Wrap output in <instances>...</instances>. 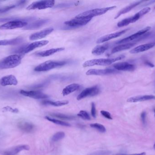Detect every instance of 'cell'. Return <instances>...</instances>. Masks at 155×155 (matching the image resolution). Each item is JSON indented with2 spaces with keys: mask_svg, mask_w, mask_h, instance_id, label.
<instances>
[{
  "mask_svg": "<svg viewBox=\"0 0 155 155\" xmlns=\"http://www.w3.org/2000/svg\"><path fill=\"white\" fill-rule=\"evenodd\" d=\"M28 19L23 18H2L0 22H7L0 26L1 30H12L16 28H23L27 25Z\"/></svg>",
  "mask_w": 155,
  "mask_h": 155,
  "instance_id": "obj_1",
  "label": "cell"
},
{
  "mask_svg": "<svg viewBox=\"0 0 155 155\" xmlns=\"http://www.w3.org/2000/svg\"><path fill=\"white\" fill-rule=\"evenodd\" d=\"M21 57L18 55L7 56L0 61V69L15 68L21 64Z\"/></svg>",
  "mask_w": 155,
  "mask_h": 155,
  "instance_id": "obj_2",
  "label": "cell"
},
{
  "mask_svg": "<svg viewBox=\"0 0 155 155\" xmlns=\"http://www.w3.org/2000/svg\"><path fill=\"white\" fill-rule=\"evenodd\" d=\"M125 56L121 55L118 57L114 58H107V59H93L86 61L83 64V66L84 67H90L95 65L108 66L112 64L114 62L120 61L125 58Z\"/></svg>",
  "mask_w": 155,
  "mask_h": 155,
  "instance_id": "obj_3",
  "label": "cell"
},
{
  "mask_svg": "<svg viewBox=\"0 0 155 155\" xmlns=\"http://www.w3.org/2000/svg\"><path fill=\"white\" fill-rule=\"evenodd\" d=\"M116 7V6H112L104 7V8L93 9V10H89V11L79 14L76 15L75 17L78 18H91V19H92V18L95 16L104 14L108 11L114 10Z\"/></svg>",
  "mask_w": 155,
  "mask_h": 155,
  "instance_id": "obj_4",
  "label": "cell"
},
{
  "mask_svg": "<svg viewBox=\"0 0 155 155\" xmlns=\"http://www.w3.org/2000/svg\"><path fill=\"white\" fill-rule=\"evenodd\" d=\"M66 61H56L49 60L46 61L35 67L34 70L36 72H46L54 68L62 67L66 65Z\"/></svg>",
  "mask_w": 155,
  "mask_h": 155,
  "instance_id": "obj_5",
  "label": "cell"
},
{
  "mask_svg": "<svg viewBox=\"0 0 155 155\" xmlns=\"http://www.w3.org/2000/svg\"><path fill=\"white\" fill-rule=\"evenodd\" d=\"M55 4V1L53 0L40 1L34 2L27 6V10H43L47 8H52Z\"/></svg>",
  "mask_w": 155,
  "mask_h": 155,
  "instance_id": "obj_6",
  "label": "cell"
},
{
  "mask_svg": "<svg viewBox=\"0 0 155 155\" xmlns=\"http://www.w3.org/2000/svg\"><path fill=\"white\" fill-rule=\"evenodd\" d=\"M151 27L150 26H147L145 28L140 30V31L137 32L136 33L126 38H124V39H122L120 41H118L117 42L116 44H124L126 43L129 42L131 41H133V40H136L137 38H139L141 36H143L144 35L147 33V32H148L149 30H151ZM142 37V36H141Z\"/></svg>",
  "mask_w": 155,
  "mask_h": 155,
  "instance_id": "obj_7",
  "label": "cell"
},
{
  "mask_svg": "<svg viewBox=\"0 0 155 155\" xmlns=\"http://www.w3.org/2000/svg\"><path fill=\"white\" fill-rule=\"evenodd\" d=\"M99 88L97 86L88 87L83 90L77 96V100H82L88 96H93L97 95L99 93Z\"/></svg>",
  "mask_w": 155,
  "mask_h": 155,
  "instance_id": "obj_8",
  "label": "cell"
},
{
  "mask_svg": "<svg viewBox=\"0 0 155 155\" xmlns=\"http://www.w3.org/2000/svg\"><path fill=\"white\" fill-rule=\"evenodd\" d=\"M91 18H78L75 17L74 19L64 22V24L70 27H78L83 26L88 23L91 20Z\"/></svg>",
  "mask_w": 155,
  "mask_h": 155,
  "instance_id": "obj_9",
  "label": "cell"
},
{
  "mask_svg": "<svg viewBox=\"0 0 155 155\" xmlns=\"http://www.w3.org/2000/svg\"><path fill=\"white\" fill-rule=\"evenodd\" d=\"M119 72L118 71L115 69H91L88 70L86 73L87 76L96 75L103 76L107 75L113 74Z\"/></svg>",
  "mask_w": 155,
  "mask_h": 155,
  "instance_id": "obj_10",
  "label": "cell"
},
{
  "mask_svg": "<svg viewBox=\"0 0 155 155\" xmlns=\"http://www.w3.org/2000/svg\"><path fill=\"white\" fill-rule=\"evenodd\" d=\"M20 93L24 96L31 97L36 99H46L49 96L46 94L40 92V91H27L25 90H21Z\"/></svg>",
  "mask_w": 155,
  "mask_h": 155,
  "instance_id": "obj_11",
  "label": "cell"
},
{
  "mask_svg": "<svg viewBox=\"0 0 155 155\" xmlns=\"http://www.w3.org/2000/svg\"><path fill=\"white\" fill-rule=\"evenodd\" d=\"M128 29H125V30H122V31H119V32H116L107 35H104L102 37L97 39V43L100 44L102 43L105 42L107 41H109L111 39H114V38H117L119 37L120 35L124 34L126 32L128 31Z\"/></svg>",
  "mask_w": 155,
  "mask_h": 155,
  "instance_id": "obj_12",
  "label": "cell"
},
{
  "mask_svg": "<svg viewBox=\"0 0 155 155\" xmlns=\"http://www.w3.org/2000/svg\"><path fill=\"white\" fill-rule=\"evenodd\" d=\"M49 43V41L45 40V41H37V42H34L30 44L26 45L25 49L24 51L23 54H25L28 53L36 48L46 45Z\"/></svg>",
  "mask_w": 155,
  "mask_h": 155,
  "instance_id": "obj_13",
  "label": "cell"
},
{
  "mask_svg": "<svg viewBox=\"0 0 155 155\" xmlns=\"http://www.w3.org/2000/svg\"><path fill=\"white\" fill-rule=\"evenodd\" d=\"M113 67L117 71L132 72L135 69V66L134 65L131 64L127 62L117 63L113 65Z\"/></svg>",
  "mask_w": 155,
  "mask_h": 155,
  "instance_id": "obj_14",
  "label": "cell"
},
{
  "mask_svg": "<svg viewBox=\"0 0 155 155\" xmlns=\"http://www.w3.org/2000/svg\"><path fill=\"white\" fill-rule=\"evenodd\" d=\"M53 31L54 29L53 28H47V29H45L42 31L33 34L31 35H30L29 38L31 41L42 39V38L46 37L47 35H49L52 32H53Z\"/></svg>",
  "mask_w": 155,
  "mask_h": 155,
  "instance_id": "obj_15",
  "label": "cell"
},
{
  "mask_svg": "<svg viewBox=\"0 0 155 155\" xmlns=\"http://www.w3.org/2000/svg\"><path fill=\"white\" fill-rule=\"evenodd\" d=\"M18 84V81L16 77L12 75L3 76L0 80V84L2 86H6L16 85Z\"/></svg>",
  "mask_w": 155,
  "mask_h": 155,
  "instance_id": "obj_16",
  "label": "cell"
},
{
  "mask_svg": "<svg viewBox=\"0 0 155 155\" xmlns=\"http://www.w3.org/2000/svg\"><path fill=\"white\" fill-rule=\"evenodd\" d=\"M155 45V42L148 43L142 45L135 47L130 51V53L137 54L147 51L153 48Z\"/></svg>",
  "mask_w": 155,
  "mask_h": 155,
  "instance_id": "obj_17",
  "label": "cell"
},
{
  "mask_svg": "<svg viewBox=\"0 0 155 155\" xmlns=\"http://www.w3.org/2000/svg\"><path fill=\"white\" fill-rule=\"evenodd\" d=\"M48 19H42L33 22L24 27V30H36L41 28L49 22Z\"/></svg>",
  "mask_w": 155,
  "mask_h": 155,
  "instance_id": "obj_18",
  "label": "cell"
},
{
  "mask_svg": "<svg viewBox=\"0 0 155 155\" xmlns=\"http://www.w3.org/2000/svg\"><path fill=\"white\" fill-rule=\"evenodd\" d=\"M30 146L27 145L18 146L9 149V150H6L3 153V154L4 155H15L23 150H30Z\"/></svg>",
  "mask_w": 155,
  "mask_h": 155,
  "instance_id": "obj_19",
  "label": "cell"
},
{
  "mask_svg": "<svg viewBox=\"0 0 155 155\" xmlns=\"http://www.w3.org/2000/svg\"><path fill=\"white\" fill-rule=\"evenodd\" d=\"M155 100V96L153 95L138 96L130 97L127 100L128 103H137L148 100Z\"/></svg>",
  "mask_w": 155,
  "mask_h": 155,
  "instance_id": "obj_20",
  "label": "cell"
},
{
  "mask_svg": "<svg viewBox=\"0 0 155 155\" xmlns=\"http://www.w3.org/2000/svg\"><path fill=\"white\" fill-rule=\"evenodd\" d=\"M64 50V47H60V48H53V49H50V50H46V51H42V52H39L36 54V55L41 57H46L50 56L56 53L61 52Z\"/></svg>",
  "mask_w": 155,
  "mask_h": 155,
  "instance_id": "obj_21",
  "label": "cell"
},
{
  "mask_svg": "<svg viewBox=\"0 0 155 155\" xmlns=\"http://www.w3.org/2000/svg\"><path fill=\"white\" fill-rule=\"evenodd\" d=\"M22 37H18L10 40H0V45H16L23 42Z\"/></svg>",
  "mask_w": 155,
  "mask_h": 155,
  "instance_id": "obj_22",
  "label": "cell"
},
{
  "mask_svg": "<svg viewBox=\"0 0 155 155\" xmlns=\"http://www.w3.org/2000/svg\"><path fill=\"white\" fill-rule=\"evenodd\" d=\"M143 1H138V2H136L134 3L131 4L130 5H128V6H126L125 8H123L122 10H120L118 13L117 14L115 17V19H117V18L121 16L122 15L124 14L127 13L128 12H130V11L132 10L133 8L135 7L137 5H139L140 4L142 3L143 2Z\"/></svg>",
  "mask_w": 155,
  "mask_h": 155,
  "instance_id": "obj_23",
  "label": "cell"
},
{
  "mask_svg": "<svg viewBox=\"0 0 155 155\" xmlns=\"http://www.w3.org/2000/svg\"><path fill=\"white\" fill-rule=\"evenodd\" d=\"M135 45L136 42L127 43L126 44L120 45H117V46L114 47L112 49L111 52H112V53H115L118 52H121V51L127 50V49H130L131 47L134 46Z\"/></svg>",
  "mask_w": 155,
  "mask_h": 155,
  "instance_id": "obj_24",
  "label": "cell"
},
{
  "mask_svg": "<svg viewBox=\"0 0 155 155\" xmlns=\"http://www.w3.org/2000/svg\"><path fill=\"white\" fill-rule=\"evenodd\" d=\"M108 47H109L108 44H106L103 45H97L92 50V53L94 55H101L108 49Z\"/></svg>",
  "mask_w": 155,
  "mask_h": 155,
  "instance_id": "obj_25",
  "label": "cell"
},
{
  "mask_svg": "<svg viewBox=\"0 0 155 155\" xmlns=\"http://www.w3.org/2000/svg\"><path fill=\"white\" fill-rule=\"evenodd\" d=\"M80 88V85L78 84L73 83L65 87L62 91V94L64 96L68 95L70 94L77 91Z\"/></svg>",
  "mask_w": 155,
  "mask_h": 155,
  "instance_id": "obj_26",
  "label": "cell"
},
{
  "mask_svg": "<svg viewBox=\"0 0 155 155\" xmlns=\"http://www.w3.org/2000/svg\"><path fill=\"white\" fill-rule=\"evenodd\" d=\"M19 127L21 130L26 133H31L35 128L34 125L28 122H21L19 124Z\"/></svg>",
  "mask_w": 155,
  "mask_h": 155,
  "instance_id": "obj_27",
  "label": "cell"
},
{
  "mask_svg": "<svg viewBox=\"0 0 155 155\" xmlns=\"http://www.w3.org/2000/svg\"><path fill=\"white\" fill-rule=\"evenodd\" d=\"M42 103L45 105H49L53 106H61L68 104L69 103V101L64 100V101L53 102V101H49V100H45L43 101Z\"/></svg>",
  "mask_w": 155,
  "mask_h": 155,
  "instance_id": "obj_28",
  "label": "cell"
},
{
  "mask_svg": "<svg viewBox=\"0 0 155 155\" xmlns=\"http://www.w3.org/2000/svg\"><path fill=\"white\" fill-rule=\"evenodd\" d=\"M150 11H151V8L149 7H145V8H144L143 9L139 11L138 12H137L134 16H133L134 22H135L137 20H139L140 18L143 17L145 15L149 12Z\"/></svg>",
  "mask_w": 155,
  "mask_h": 155,
  "instance_id": "obj_29",
  "label": "cell"
},
{
  "mask_svg": "<svg viewBox=\"0 0 155 155\" xmlns=\"http://www.w3.org/2000/svg\"><path fill=\"white\" fill-rule=\"evenodd\" d=\"M134 22V17L133 16L128 17V18H125V19L120 21L117 23V25L119 27H124V26H126Z\"/></svg>",
  "mask_w": 155,
  "mask_h": 155,
  "instance_id": "obj_30",
  "label": "cell"
},
{
  "mask_svg": "<svg viewBox=\"0 0 155 155\" xmlns=\"http://www.w3.org/2000/svg\"><path fill=\"white\" fill-rule=\"evenodd\" d=\"M50 115L51 116H54V117H57V118L64 119V120H73L75 118V116H73L67 115L57 113H50Z\"/></svg>",
  "mask_w": 155,
  "mask_h": 155,
  "instance_id": "obj_31",
  "label": "cell"
},
{
  "mask_svg": "<svg viewBox=\"0 0 155 155\" xmlns=\"http://www.w3.org/2000/svg\"><path fill=\"white\" fill-rule=\"evenodd\" d=\"M45 119H47L48 121L56 124L62 126H71V125L68 123L63 122V121H60V120H57V119H53V118H51L49 116H45Z\"/></svg>",
  "mask_w": 155,
  "mask_h": 155,
  "instance_id": "obj_32",
  "label": "cell"
},
{
  "mask_svg": "<svg viewBox=\"0 0 155 155\" xmlns=\"http://www.w3.org/2000/svg\"><path fill=\"white\" fill-rule=\"evenodd\" d=\"M65 133L63 132H58L55 133L52 137V141L54 142H58L64 138Z\"/></svg>",
  "mask_w": 155,
  "mask_h": 155,
  "instance_id": "obj_33",
  "label": "cell"
},
{
  "mask_svg": "<svg viewBox=\"0 0 155 155\" xmlns=\"http://www.w3.org/2000/svg\"><path fill=\"white\" fill-rule=\"evenodd\" d=\"M90 126L92 128H95V129L99 131L100 133H104L106 132L105 127L103 126V125L99 123H94L91 124L90 125Z\"/></svg>",
  "mask_w": 155,
  "mask_h": 155,
  "instance_id": "obj_34",
  "label": "cell"
},
{
  "mask_svg": "<svg viewBox=\"0 0 155 155\" xmlns=\"http://www.w3.org/2000/svg\"><path fill=\"white\" fill-rule=\"evenodd\" d=\"M78 116L84 120H90L91 119V117L88 113L85 111H80L78 114Z\"/></svg>",
  "mask_w": 155,
  "mask_h": 155,
  "instance_id": "obj_35",
  "label": "cell"
},
{
  "mask_svg": "<svg viewBox=\"0 0 155 155\" xmlns=\"http://www.w3.org/2000/svg\"><path fill=\"white\" fill-rule=\"evenodd\" d=\"M15 6H16V5H12L4 7H0V13H2L8 12L9 10L15 8Z\"/></svg>",
  "mask_w": 155,
  "mask_h": 155,
  "instance_id": "obj_36",
  "label": "cell"
},
{
  "mask_svg": "<svg viewBox=\"0 0 155 155\" xmlns=\"http://www.w3.org/2000/svg\"><path fill=\"white\" fill-rule=\"evenodd\" d=\"M110 153H111L109 151H100L94 152V153H93L89 155H108Z\"/></svg>",
  "mask_w": 155,
  "mask_h": 155,
  "instance_id": "obj_37",
  "label": "cell"
},
{
  "mask_svg": "<svg viewBox=\"0 0 155 155\" xmlns=\"http://www.w3.org/2000/svg\"><path fill=\"white\" fill-rule=\"evenodd\" d=\"M100 113H101V114H102L104 117L107 118V119H110V120H112V119H113L112 116H111V114L108 113V112H107V111H101Z\"/></svg>",
  "mask_w": 155,
  "mask_h": 155,
  "instance_id": "obj_38",
  "label": "cell"
},
{
  "mask_svg": "<svg viewBox=\"0 0 155 155\" xmlns=\"http://www.w3.org/2000/svg\"><path fill=\"white\" fill-rule=\"evenodd\" d=\"M91 115L94 118H96V117L95 105L94 103H92L91 104Z\"/></svg>",
  "mask_w": 155,
  "mask_h": 155,
  "instance_id": "obj_39",
  "label": "cell"
},
{
  "mask_svg": "<svg viewBox=\"0 0 155 155\" xmlns=\"http://www.w3.org/2000/svg\"><path fill=\"white\" fill-rule=\"evenodd\" d=\"M146 112H143L141 114V119L144 125L146 124Z\"/></svg>",
  "mask_w": 155,
  "mask_h": 155,
  "instance_id": "obj_40",
  "label": "cell"
},
{
  "mask_svg": "<svg viewBox=\"0 0 155 155\" xmlns=\"http://www.w3.org/2000/svg\"><path fill=\"white\" fill-rule=\"evenodd\" d=\"M145 64L147 65L150 66L151 67H154V65L151 62H149V61H146L145 62Z\"/></svg>",
  "mask_w": 155,
  "mask_h": 155,
  "instance_id": "obj_41",
  "label": "cell"
},
{
  "mask_svg": "<svg viewBox=\"0 0 155 155\" xmlns=\"http://www.w3.org/2000/svg\"><path fill=\"white\" fill-rule=\"evenodd\" d=\"M145 153H141L133 154H118L116 155H146Z\"/></svg>",
  "mask_w": 155,
  "mask_h": 155,
  "instance_id": "obj_42",
  "label": "cell"
},
{
  "mask_svg": "<svg viewBox=\"0 0 155 155\" xmlns=\"http://www.w3.org/2000/svg\"><path fill=\"white\" fill-rule=\"evenodd\" d=\"M154 150H155V143L154 144Z\"/></svg>",
  "mask_w": 155,
  "mask_h": 155,
  "instance_id": "obj_43",
  "label": "cell"
},
{
  "mask_svg": "<svg viewBox=\"0 0 155 155\" xmlns=\"http://www.w3.org/2000/svg\"><path fill=\"white\" fill-rule=\"evenodd\" d=\"M154 113H155V110H154Z\"/></svg>",
  "mask_w": 155,
  "mask_h": 155,
  "instance_id": "obj_44",
  "label": "cell"
},
{
  "mask_svg": "<svg viewBox=\"0 0 155 155\" xmlns=\"http://www.w3.org/2000/svg\"><path fill=\"white\" fill-rule=\"evenodd\" d=\"M154 9H155V7H154Z\"/></svg>",
  "mask_w": 155,
  "mask_h": 155,
  "instance_id": "obj_45",
  "label": "cell"
}]
</instances>
